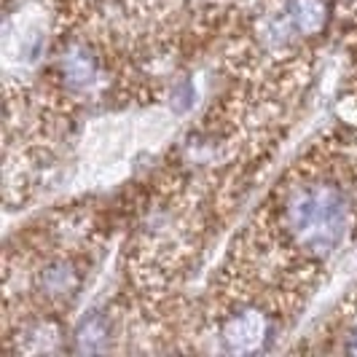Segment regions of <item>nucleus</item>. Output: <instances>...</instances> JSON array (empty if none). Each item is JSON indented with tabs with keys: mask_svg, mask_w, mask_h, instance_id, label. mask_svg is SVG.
I'll return each instance as SVG.
<instances>
[{
	"mask_svg": "<svg viewBox=\"0 0 357 357\" xmlns=\"http://www.w3.org/2000/svg\"><path fill=\"white\" fill-rule=\"evenodd\" d=\"M349 185L322 167L301 164L277 191L274 204L245 234L261 271H277L287 293L339 250L352 229Z\"/></svg>",
	"mask_w": 357,
	"mask_h": 357,
	"instance_id": "nucleus-1",
	"label": "nucleus"
},
{
	"mask_svg": "<svg viewBox=\"0 0 357 357\" xmlns=\"http://www.w3.org/2000/svg\"><path fill=\"white\" fill-rule=\"evenodd\" d=\"M22 285L27 287V293H33L38 306H46V312L52 314L78 296L84 285V271L73 255L49 250L33 258L30 271H24L22 277Z\"/></svg>",
	"mask_w": 357,
	"mask_h": 357,
	"instance_id": "nucleus-2",
	"label": "nucleus"
},
{
	"mask_svg": "<svg viewBox=\"0 0 357 357\" xmlns=\"http://www.w3.org/2000/svg\"><path fill=\"white\" fill-rule=\"evenodd\" d=\"M347 352H357V309L352 314H347V325H344V344Z\"/></svg>",
	"mask_w": 357,
	"mask_h": 357,
	"instance_id": "nucleus-3",
	"label": "nucleus"
}]
</instances>
